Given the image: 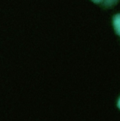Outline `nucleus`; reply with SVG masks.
Masks as SVG:
<instances>
[{"label":"nucleus","instance_id":"f257e3e1","mask_svg":"<svg viewBox=\"0 0 120 121\" xmlns=\"http://www.w3.org/2000/svg\"><path fill=\"white\" fill-rule=\"evenodd\" d=\"M113 25L116 33L120 37V13L117 14L114 16Z\"/></svg>","mask_w":120,"mask_h":121},{"label":"nucleus","instance_id":"f03ea898","mask_svg":"<svg viewBox=\"0 0 120 121\" xmlns=\"http://www.w3.org/2000/svg\"><path fill=\"white\" fill-rule=\"evenodd\" d=\"M117 107L120 109V98L118 101V102H117Z\"/></svg>","mask_w":120,"mask_h":121}]
</instances>
